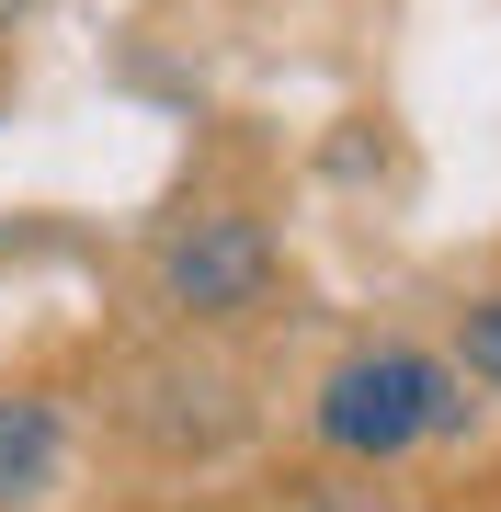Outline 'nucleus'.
Segmentation results:
<instances>
[{
	"instance_id": "1",
	"label": "nucleus",
	"mask_w": 501,
	"mask_h": 512,
	"mask_svg": "<svg viewBox=\"0 0 501 512\" xmlns=\"http://www.w3.org/2000/svg\"><path fill=\"white\" fill-rule=\"evenodd\" d=\"M456 353H422V342H353L331 376L308 387V444L319 456H353V467H410L422 444H456L479 399H467Z\"/></svg>"
},
{
	"instance_id": "2",
	"label": "nucleus",
	"mask_w": 501,
	"mask_h": 512,
	"mask_svg": "<svg viewBox=\"0 0 501 512\" xmlns=\"http://www.w3.org/2000/svg\"><path fill=\"white\" fill-rule=\"evenodd\" d=\"M285 296V239L240 217V205H205V217H171L149 251V308L171 330H240Z\"/></svg>"
},
{
	"instance_id": "3",
	"label": "nucleus",
	"mask_w": 501,
	"mask_h": 512,
	"mask_svg": "<svg viewBox=\"0 0 501 512\" xmlns=\"http://www.w3.org/2000/svg\"><path fill=\"white\" fill-rule=\"evenodd\" d=\"M69 467V410L35 387H0V512H35Z\"/></svg>"
},
{
	"instance_id": "4",
	"label": "nucleus",
	"mask_w": 501,
	"mask_h": 512,
	"mask_svg": "<svg viewBox=\"0 0 501 512\" xmlns=\"http://www.w3.org/2000/svg\"><path fill=\"white\" fill-rule=\"evenodd\" d=\"M262 512H422V490H399V467H353V456H319L297 478H274Z\"/></svg>"
},
{
	"instance_id": "5",
	"label": "nucleus",
	"mask_w": 501,
	"mask_h": 512,
	"mask_svg": "<svg viewBox=\"0 0 501 512\" xmlns=\"http://www.w3.org/2000/svg\"><path fill=\"white\" fill-rule=\"evenodd\" d=\"M456 365L501 399V285H479V296H456Z\"/></svg>"
},
{
	"instance_id": "6",
	"label": "nucleus",
	"mask_w": 501,
	"mask_h": 512,
	"mask_svg": "<svg viewBox=\"0 0 501 512\" xmlns=\"http://www.w3.org/2000/svg\"><path fill=\"white\" fill-rule=\"evenodd\" d=\"M23 12H35V0H0V23H23Z\"/></svg>"
},
{
	"instance_id": "7",
	"label": "nucleus",
	"mask_w": 501,
	"mask_h": 512,
	"mask_svg": "<svg viewBox=\"0 0 501 512\" xmlns=\"http://www.w3.org/2000/svg\"><path fill=\"white\" fill-rule=\"evenodd\" d=\"M171 512H205V501H171Z\"/></svg>"
}]
</instances>
